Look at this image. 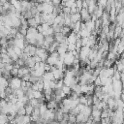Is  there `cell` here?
<instances>
[{
  "mask_svg": "<svg viewBox=\"0 0 124 124\" xmlns=\"http://www.w3.org/2000/svg\"><path fill=\"white\" fill-rule=\"evenodd\" d=\"M58 60H59V55H58V53L56 51H54V52H51L50 54H48V56H47V58L46 60V63L48 64L51 67H54Z\"/></svg>",
  "mask_w": 124,
  "mask_h": 124,
  "instance_id": "1",
  "label": "cell"
},
{
  "mask_svg": "<svg viewBox=\"0 0 124 124\" xmlns=\"http://www.w3.org/2000/svg\"><path fill=\"white\" fill-rule=\"evenodd\" d=\"M9 87L12 89V90H16V89H19L20 88V85H21V79L19 78H16V77H14L12 78L10 80H9Z\"/></svg>",
  "mask_w": 124,
  "mask_h": 124,
  "instance_id": "2",
  "label": "cell"
},
{
  "mask_svg": "<svg viewBox=\"0 0 124 124\" xmlns=\"http://www.w3.org/2000/svg\"><path fill=\"white\" fill-rule=\"evenodd\" d=\"M90 47H88V46H81V48H80V50H79V52H78V58L81 60V62H83V61H85L86 59H88V54H89V52H90Z\"/></svg>",
  "mask_w": 124,
  "mask_h": 124,
  "instance_id": "3",
  "label": "cell"
},
{
  "mask_svg": "<svg viewBox=\"0 0 124 124\" xmlns=\"http://www.w3.org/2000/svg\"><path fill=\"white\" fill-rule=\"evenodd\" d=\"M74 61H75V57L74 55L72 54V52H66L65 55H64V58H63V63L65 66H72L74 64Z\"/></svg>",
  "mask_w": 124,
  "mask_h": 124,
  "instance_id": "4",
  "label": "cell"
},
{
  "mask_svg": "<svg viewBox=\"0 0 124 124\" xmlns=\"http://www.w3.org/2000/svg\"><path fill=\"white\" fill-rule=\"evenodd\" d=\"M35 55L38 56V57H40L41 60H42V62H45V61L46 60L47 56H48V53H47V51H46V49H44V48H42V47H37Z\"/></svg>",
  "mask_w": 124,
  "mask_h": 124,
  "instance_id": "5",
  "label": "cell"
},
{
  "mask_svg": "<svg viewBox=\"0 0 124 124\" xmlns=\"http://www.w3.org/2000/svg\"><path fill=\"white\" fill-rule=\"evenodd\" d=\"M51 74L53 75V78L55 80H59V79H63L62 78H64V72L61 71V70H58L56 69L55 67H51V70H50Z\"/></svg>",
  "mask_w": 124,
  "mask_h": 124,
  "instance_id": "6",
  "label": "cell"
},
{
  "mask_svg": "<svg viewBox=\"0 0 124 124\" xmlns=\"http://www.w3.org/2000/svg\"><path fill=\"white\" fill-rule=\"evenodd\" d=\"M79 15H80V20H82V21H88V20H90V17H91V15L88 13V11H87V9H84V8H82L80 11H79Z\"/></svg>",
  "mask_w": 124,
  "mask_h": 124,
  "instance_id": "7",
  "label": "cell"
},
{
  "mask_svg": "<svg viewBox=\"0 0 124 124\" xmlns=\"http://www.w3.org/2000/svg\"><path fill=\"white\" fill-rule=\"evenodd\" d=\"M36 49H37V47H36L35 46L27 45V46H25V48H24L23 52H25L29 57H32V56H34V55H35V53H36Z\"/></svg>",
  "mask_w": 124,
  "mask_h": 124,
  "instance_id": "8",
  "label": "cell"
},
{
  "mask_svg": "<svg viewBox=\"0 0 124 124\" xmlns=\"http://www.w3.org/2000/svg\"><path fill=\"white\" fill-rule=\"evenodd\" d=\"M78 39H80V38H79L77 34L71 32V33L67 36V38H66V42H67V44H76V42H77Z\"/></svg>",
  "mask_w": 124,
  "mask_h": 124,
  "instance_id": "9",
  "label": "cell"
},
{
  "mask_svg": "<svg viewBox=\"0 0 124 124\" xmlns=\"http://www.w3.org/2000/svg\"><path fill=\"white\" fill-rule=\"evenodd\" d=\"M111 86H112V90L114 92H121V90H122V81H120V80H112Z\"/></svg>",
  "mask_w": 124,
  "mask_h": 124,
  "instance_id": "10",
  "label": "cell"
},
{
  "mask_svg": "<svg viewBox=\"0 0 124 124\" xmlns=\"http://www.w3.org/2000/svg\"><path fill=\"white\" fill-rule=\"evenodd\" d=\"M14 43H15V46L18 47V48L21 49L22 51L24 50L25 46H27V44L25 43V40H17V39H14Z\"/></svg>",
  "mask_w": 124,
  "mask_h": 124,
  "instance_id": "11",
  "label": "cell"
},
{
  "mask_svg": "<svg viewBox=\"0 0 124 124\" xmlns=\"http://www.w3.org/2000/svg\"><path fill=\"white\" fill-rule=\"evenodd\" d=\"M53 37H54V41L56 43H58V44H61V43L66 42V38H67V36H64L61 33H56V34H54Z\"/></svg>",
  "mask_w": 124,
  "mask_h": 124,
  "instance_id": "12",
  "label": "cell"
},
{
  "mask_svg": "<svg viewBox=\"0 0 124 124\" xmlns=\"http://www.w3.org/2000/svg\"><path fill=\"white\" fill-rule=\"evenodd\" d=\"M27 74H30V69L23 66V67H20L18 69V73H17V77L18 78H22L24 75H27Z\"/></svg>",
  "mask_w": 124,
  "mask_h": 124,
  "instance_id": "13",
  "label": "cell"
},
{
  "mask_svg": "<svg viewBox=\"0 0 124 124\" xmlns=\"http://www.w3.org/2000/svg\"><path fill=\"white\" fill-rule=\"evenodd\" d=\"M81 114H83L84 116L86 117H90L91 115V107H88V106H83L82 108L80 109V112Z\"/></svg>",
  "mask_w": 124,
  "mask_h": 124,
  "instance_id": "14",
  "label": "cell"
},
{
  "mask_svg": "<svg viewBox=\"0 0 124 124\" xmlns=\"http://www.w3.org/2000/svg\"><path fill=\"white\" fill-rule=\"evenodd\" d=\"M88 119H89V117H86L81 113H78V115H76V123H78H78H85L88 121Z\"/></svg>",
  "mask_w": 124,
  "mask_h": 124,
  "instance_id": "15",
  "label": "cell"
},
{
  "mask_svg": "<svg viewBox=\"0 0 124 124\" xmlns=\"http://www.w3.org/2000/svg\"><path fill=\"white\" fill-rule=\"evenodd\" d=\"M95 45H96V37H95V35H90L88 37L86 46H88V47L91 48V46H94Z\"/></svg>",
  "mask_w": 124,
  "mask_h": 124,
  "instance_id": "16",
  "label": "cell"
},
{
  "mask_svg": "<svg viewBox=\"0 0 124 124\" xmlns=\"http://www.w3.org/2000/svg\"><path fill=\"white\" fill-rule=\"evenodd\" d=\"M46 108H47L48 109H53V110H55L56 108H58V104H57L54 100H50V101H48V103L46 104Z\"/></svg>",
  "mask_w": 124,
  "mask_h": 124,
  "instance_id": "17",
  "label": "cell"
},
{
  "mask_svg": "<svg viewBox=\"0 0 124 124\" xmlns=\"http://www.w3.org/2000/svg\"><path fill=\"white\" fill-rule=\"evenodd\" d=\"M70 19L72 23H76L78 21H80V15L79 13H76L73 15H70Z\"/></svg>",
  "mask_w": 124,
  "mask_h": 124,
  "instance_id": "18",
  "label": "cell"
},
{
  "mask_svg": "<svg viewBox=\"0 0 124 124\" xmlns=\"http://www.w3.org/2000/svg\"><path fill=\"white\" fill-rule=\"evenodd\" d=\"M84 26H85V28H86L88 31H90V32L95 30V22H93V21H91V20L86 21V22L84 23Z\"/></svg>",
  "mask_w": 124,
  "mask_h": 124,
  "instance_id": "19",
  "label": "cell"
},
{
  "mask_svg": "<svg viewBox=\"0 0 124 124\" xmlns=\"http://www.w3.org/2000/svg\"><path fill=\"white\" fill-rule=\"evenodd\" d=\"M80 28H81V21H78V22L74 23V24H73V27H72L73 33L78 34V33L80 31Z\"/></svg>",
  "mask_w": 124,
  "mask_h": 124,
  "instance_id": "20",
  "label": "cell"
},
{
  "mask_svg": "<svg viewBox=\"0 0 124 124\" xmlns=\"http://www.w3.org/2000/svg\"><path fill=\"white\" fill-rule=\"evenodd\" d=\"M103 13H104V9H103L102 7H99V6H97V8H96V10L94 11V13H93V14L96 16L97 19H100V17L102 16Z\"/></svg>",
  "mask_w": 124,
  "mask_h": 124,
  "instance_id": "21",
  "label": "cell"
},
{
  "mask_svg": "<svg viewBox=\"0 0 124 124\" xmlns=\"http://www.w3.org/2000/svg\"><path fill=\"white\" fill-rule=\"evenodd\" d=\"M38 108H39V112H40V115H41V116H43V115L46 113V111L47 110L46 105L45 103L40 104V105H39V107H38Z\"/></svg>",
  "mask_w": 124,
  "mask_h": 124,
  "instance_id": "22",
  "label": "cell"
},
{
  "mask_svg": "<svg viewBox=\"0 0 124 124\" xmlns=\"http://www.w3.org/2000/svg\"><path fill=\"white\" fill-rule=\"evenodd\" d=\"M121 32H122V27L116 24V26L114 28V31H113V38H118L120 36Z\"/></svg>",
  "mask_w": 124,
  "mask_h": 124,
  "instance_id": "23",
  "label": "cell"
},
{
  "mask_svg": "<svg viewBox=\"0 0 124 124\" xmlns=\"http://www.w3.org/2000/svg\"><path fill=\"white\" fill-rule=\"evenodd\" d=\"M24 108H25V114H26V115H29V116L32 114V112H33V110H34V108H33L32 106H30L29 104L25 105V106H24Z\"/></svg>",
  "mask_w": 124,
  "mask_h": 124,
  "instance_id": "24",
  "label": "cell"
},
{
  "mask_svg": "<svg viewBox=\"0 0 124 124\" xmlns=\"http://www.w3.org/2000/svg\"><path fill=\"white\" fill-rule=\"evenodd\" d=\"M27 25H28V27H34V28H36L38 26V24H37L36 20L34 19V17L27 19Z\"/></svg>",
  "mask_w": 124,
  "mask_h": 124,
  "instance_id": "25",
  "label": "cell"
},
{
  "mask_svg": "<svg viewBox=\"0 0 124 124\" xmlns=\"http://www.w3.org/2000/svg\"><path fill=\"white\" fill-rule=\"evenodd\" d=\"M33 98L36 99V100H40V99L44 98V95H43V93H42L41 91H34V93H33Z\"/></svg>",
  "mask_w": 124,
  "mask_h": 124,
  "instance_id": "26",
  "label": "cell"
},
{
  "mask_svg": "<svg viewBox=\"0 0 124 124\" xmlns=\"http://www.w3.org/2000/svg\"><path fill=\"white\" fill-rule=\"evenodd\" d=\"M70 31H71V29H70L69 27H67V26H62V27H61V30H60V33L63 34L64 36H66V35L70 34Z\"/></svg>",
  "mask_w": 124,
  "mask_h": 124,
  "instance_id": "27",
  "label": "cell"
},
{
  "mask_svg": "<svg viewBox=\"0 0 124 124\" xmlns=\"http://www.w3.org/2000/svg\"><path fill=\"white\" fill-rule=\"evenodd\" d=\"M44 41H45L46 43H47L48 45H51V44L54 42V37H53V35L46 36V37H45V38H44Z\"/></svg>",
  "mask_w": 124,
  "mask_h": 124,
  "instance_id": "28",
  "label": "cell"
},
{
  "mask_svg": "<svg viewBox=\"0 0 124 124\" xmlns=\"http://www.w3.org/2000/svg\"><path fill=\"white\" fill-rule=\"evenodd\" d=\"M61 90H62V92H63L65 95H71V93H72L71 88H70L69 86H66V85H63V87L61 88Z\"/></svg>",
  "mask_w": 124,
  "mask_h": 124,
  "instance_id": "29",
  "label": "cell"
},
{
  "mask_svg": "<svg viewBox=\"0 0 124 124\" xmlns=\"http://www.w3.org/2000/svg\"><path fill=\"white\" fill-rule=\"evenodd\" d=\"M78 99H79V104L80 105L87 106V98H86V95L80 96V97H78Z\"/></svg>",
  "mask_w": 124,
  "mask_h": 124,
  "instance_id": "30",
  "label": "cell"
},
{
  "mask_svg": "<svg viewBox=\"0 0 124 124\" xmlns=\"http://www.w3.org/2000/svg\"><path fill=\"white\" fill-rule=\"evenodd\" d=\"M64 83H63V79H59L55 82V89H61L63 87Z\"/></svg>",
  "mask_w": 124,
  "mask_h": 124,
  "instance_id": "31",
  "label": "cell"
},
{
  "mask_svg": "<svg viewBox=\"0 0 124 124\" xmlns=\"http://www.w3.org/2000/svg\"><path fill=\"white\" fill-rule=\"evenodd\" d=\"M123 41H121L120 40V43H119V45L117 46V54H121L122 53V50H123Z\"/></svg>",
  "mask_w": 124,
  "mask_h": 124,
  "instance_id": "32",
  "label": "cell"
},
{
  "mask_svg": "<svg viewBox=\"0 0 124 124\" xmlns=\"http://www.w3.org/2000/svg\"><path fill=\"white\" fill-rule=\"evenodd\" d=\"M115 104H116V108H123V101L121 99L115 100Z\"/></svg>",
  "mask_w": 124,
  "mask_h": 124,
  "instance_id": "33",
  "label": "cell"
},
{
  "mask_svg": "<svg viewBox=\"0 0 124 124\" xmlns=\"http://www.w3.org/2000/svg\"><path fill=\"white\" fill-rule=\"evenodd\" d=\"M76 8H77V9H78V11L79 12V11L82 9V1L78 0V1L76 2Z\"/></svg>",
  "mask_w": 124,
  "mask_h": 124,
  "instance_id": "34",
  "label": "cell"
},
{
  "mask_svg": "<svg viewBox=\"0 0 124 124\" xmlns=\"http://www.w3.org/2000/svg\"><path fill=\"white\" fill-rule=\"evenodd\" d=\"M17 73H18V69L16 68V67H14V68L11 70V72H10L11 76H14V77H17Z\"/></svg>",
  "mask_w": 124,
  "mask_h": 124,
  "instance_id": "35",
  "label": "cell"
},
{
  "mask_svg": "<svg viewBox=\"0 0 124 124\" xmlns=\"http://www.w3.org/2000/svg\"><path fill=\"white\" fill-rule=\"evenodd\" d=\"M97 3V6H99V7H102L103 9L106 7V5H107V1L106 0H101V1H99V2H96Z\"/></svg>",
  "mask_w": 124,
  "mask_h": 124,
  "instance_id": "36",
  "label": "cell"
},
{
  "mask_svg": "<svg viewBox=\"0 0 124 124\" xmlns=\"http://www.w3.org/2000/svg\"><path fill=\"white\" fill-rule=\"evenodd\" d=\"M100 122H101L100 124H109V123H110V118H109V117L103 118V119H101Z\"/></svg>",
  "mask_w": 124,
  "mask_h": 124,
  "instance_id": "37",
  "label": "cell"
},
{
  "mask_svg": "<svg viewBox=\"0 0 124 124\" xmlns=\"http://www.w3.org/2000/svg\"><path fill=\"white\" fill-rule=\"evenodd\" d=\"M13 50L15 51V53H16L17 56H19V55L21 54V52H22V50H21V49H19V48H18V47H16V46H14V47H13Z\"/></svg>",
  "mask_w": 124,
  "mask_h": 124,
  "instance_id": "38",
  "label": "cell"
},
{
  "mask_svg": "<svg viewBox=\"0 0 124 124\" xmlns=\"http://www.w3.org/2000/svg\"><path fill=\"white\" fill-rule=\"evenodd\" d=\"M29 79H30V74H27V75H24L22 78H21V80L22 81H29Z\"/></svg>",
  "mask_w": 124,
  "mask_h": 124,
  "instance_id": "39",
  "label": "cell"
},
{
  "mask_svg": "<svg viewBox=\"0 0 124 124\" xmlns=\"http://www.w3.org/2000/svg\"><path fill=\"white\" fill-rule=\"evenodd\" d=\"M59 124H68V122H67L66 120H61V121L59 122Z\"/></svg>",
  "mask_w": 124,
  "mask_h": 124,
  "instance_id": "40",
  "label": "cell"
},
{
  "mask_svg": "<svg viewBox=\"0 0 124 124\" xmlns=\"http://www.w3.org/2000/svg\"><path fill=\"white\" fill-rule=\"evenodd\" d=\"M2 64V60H1V58H0V65Z\"/></svg>",
  "mask_w": 124,
  "mask_h": 124,
  "instance_id": "41",
  "label": "cell"
}]
</instances>
